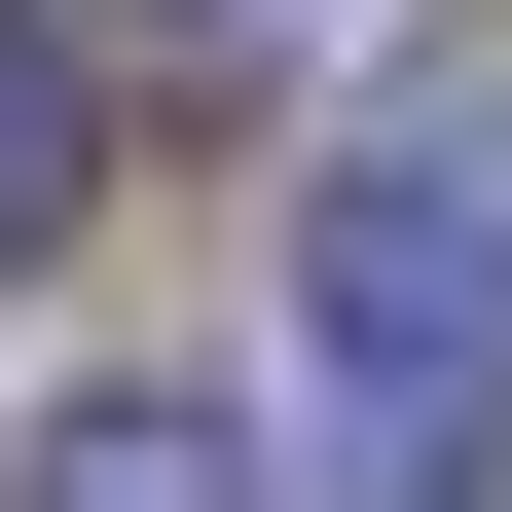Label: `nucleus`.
Wrapping results in <instances>:
<instances>
[{
  "mask_svg": "<svg viewBox=\"0 0 512 512\" xmlns=\"http://www.w3.org/2000/svg\"><path fill=\"white\" fill-rule=\"evenodd\" d=\"M293 366H330L366 512H476L512 476V37H403L366 147L293 183Z\"/></svg>",
  "mask_w": 512,
  "mask_h": 512,
  "instance_id": "nucleus-1",
  "label": "nucleus"
},
{
  "mask_svg": "<svg viewBox=\"0 0 512 512\" xmlns=\"http://www.w3.org/2000/svg\"><path fill=\"white\" fill-rule=\"evenodd\" d=\"M0 512H256V439L110 366V403H37V439H0Z\"/></svg>",
  "mask_w": 512,
  "mask_h": 512,
  "instance_id": "nucleus-2",
  "label": "nucleus"
},
{
  "mask_svg": "<svg viewBox=\"0 0 512 512\" xmlns=\"http://www.w3.org/2000/svg\"><path fill=\"white\" fill-rule=\"evenodd\" d=\"M110 220V74H74V0H0V256Z\"/></svg>",
  "mask_w": 512,
  "mask_h": 512,
  "instance_id": "nucleus-3",
  "label": "nucleus"
}]
</instances>
